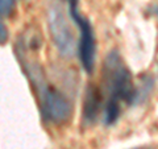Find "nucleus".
Returning a JSON list of instances; mask_svg holds the SVG:
<instances>
[{
	"label": "nucleus",
	"mask_w": 158,
	"mask_h": 149,
	"mask_svg": "<svg viewBox=\"0 0 158 149\" xmlns=\"http://www.w3.org/2000/svg\"><path fill=\"white\" fill-rule=\"evenodd\" d=\"M103 78L108 91V102L118 103H133L138 96L132 81V74L125 67L124 62L116 50L108 53L104 59Z\"/></svg>",
	"instance_id": "nucleus-1"
},
{
	"label": "nucleus",
	"mask_w": 158,
	"mask_h": 149,
	"mask_svg": "<svg viewBox=\"0 0 158 149\" xmlns=\"http://www.w3.org/2000/svg\"><path fill=\"white\" fill-rule=\"evenodd\" d=\"M40 102H41V110L42 113L48 120H50L56 124L65 123L71 113V106L69 100L58 92L56 88L45 82L38 84L36 87Z\"/></svg>",
	"instance_id": "nucleus-2"
},
{
	"label": "nucleus",
	"mask_w": 158,
	"mask_h": 149,
	"mask_svg": "<svg viewBox=\"0 0 158 149\" xmlns=\"http://www.w3.org/2000/svg\"><path fill=\"white\" fill-rule=\"evenodd\" d=\"M70 15L73 20L81 31V40H79V57H81L82 66L87 73H92L94 62H95V37L91 23L86 17H83L78 11V2L70 0Z\"/></svg>",
	"instance_id": "nucleus-3"
},
{
	"label": "nucleus",
	"mask_w": 158,
	"mask_h": 149,
	"mask_svg": "<svg viewBox=\"0 0 158 149\" xmlns=\"http://www.w3.org/2000/svg\"><path fill=\"white\" fill-rule=\"evenodd\" d=\"M49 29L59 54L65 58H71L75 52V42L67 20L59 7H52L48 12Z\"/></svg>",
	"instance_id": "nucleus-4"
},
{
	"label": "nucleus",
	"mask_w": 158,
	"mask_h": 149,
	"mask_svg": "<svg viewBox=\"0 0 158 149\" xmlns=\"http://www.w3.org/2000/svg\"><path fill=\"white\" fill-rule=\"evenodd\" d=\"M102 108V94L96 86H90L87 88L85 107H83V119L91 124L96 120V117Z\"/></svg>",
	"instance_id": "nucleus-5"
},
{
	"label": "nucleus",
	"mask_w": 158,
	"mask_h": 149,
	"mask_svg": "<svg viewBox=\"0 0 158 149\" xmlns=\"http://www.w3.org/2000/svg\"><path fill=\"white\" fill-rule=\"evenodd\" d=\"M15 2L16 0H0V15L2 16H9L13 11Z\"/></svg>",
	"instance_id": "nucleus-6"
},
{
	"label": "nucleus",
	"mask_w": 158,
	"mask_h": 149,
	"mask_svg": "<svg viewBox=\"0 0 158 149\" xmlns=\"http://www.w3.org/2000/svg\"><path fill=\"white\" fill-rule=\"evenodd\" d=\"M8 40V32H7V28L6 25L0 21V45L6 44V41Z\"/></svg>",
	"instance_id": "nucleus-7"
}]
</instances>
